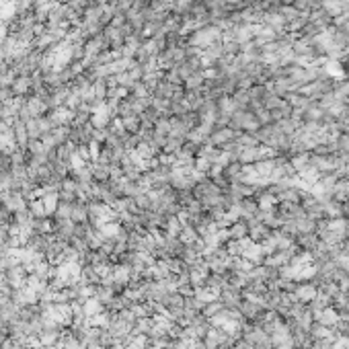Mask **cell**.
Wrapping results in <instances>:
<instances>
[{"mask_svg": "<svg viewBox=\"0 0 349 349\" xmlns=\"http://www.w3.org/2000/svg\"><path fill=\"white\" fill-rule=\"evenodd\" d=\"M68 97H70V85H60V87L49 89V95L45 99V103L49 105V111H52V109H60V107H66Z\"/></svg>", "mask_w": 349, "mask_h": 349, "instance_id": "cell-1", "label": "cell"}, {"mask_svg": "<svg viewBox=\"0 0 349 349\" xmlns=\"http://www.w3.org/2000/svg\"><path fill=\"white\" fill-rule=\"evenodd\" d=\"M238 134H240V131H234L232 127H218V129H214V134H212V138H210V144L222 150L226 144L234 142V140L238 138Z\"/></svg>", "mask_w": 349, "mask_h": 349, "instance_id": "cell-2", "label": "cell"}, {"mask_svg": "<svg viewBox=\"0 0 349 349\" xmlns=\"http://www.w3.org/2000/svg\"><path fill=\"white\" fill-rule=\"evenodd\" d=\"M76 187H78V183L70 175L66 179H62V187H60V199H62V202L74 204L76 202Z\"/></svg>", "mask_w": 349, "mask_h": 349, "instance_id": "cell-3", "label": "cell"}, {"mask_svg": "<svg viewBox=\"0 0 349 349\" xmlns=\"http://www.w3.org/2000/svg\"><path fill=\"white\" fill-rule=\"evenodd\" d=\"M27 107H29L33 117H41V115L49 113V105L45 103V99H41L37 95H29L27 97Z\"/></svg>", "mask_w": 349, "mask_h": 349, "instance_id": "cell-4", "label": "cell"}, {"mask_svg": "<svg viewBox=\"0 0 349 349\" xmlns=\"http://www.w3.org/2000/svg\"><path fill=\"white\" fill-rule=\"evenodd\" d=\"M72 222L76 224H87L89 222V202H80L76 199L72 206Z\"/></svg>", "mask_w": 349, "mask_h": 349, "instance_id": "cell-5", "label": "cell"}, {"mask_svg": "<svg viewBox=\"0 0 349 349\" xmlns=\"http://www.w3.org/2000/svg\"><path fill=\"white\" fill-rule=\"evenodd\" d=\"M10 91L14 97H29L31 95V76H16Z\"/></svg>", "mask_w": 349, "mask_h": 349, "instance_id": "cell-6", "label": "cell"}, {"mask_svg": "<svg viewBox=\"0 0 349 349\" xmlns=\"http://www.w3.org/2000/svg\"><path fill=\"white\" fill-rule=\"evenodd\" d=\"M12 127H14V140H16V146H19V148H27V144H29L27 125H25L23 121H19V119H14Z\"/></svg>", "mask_w": 349, "mask_h": 349, "instance_id": "cell-7", "label": "cell"}, {"mask_svg": "<svg viewBox=\"0 0 349 349\" xmlns=\"http://www.w3.org/2000/svg\"><path fill=\"white\" fill-rule=\"evenodd\" d=\"M109 167H111V164H109ZM109 167H107V164L91 162V171H93V181H95V183H103V181H109Z\"/></svg>", "mask_w": 349, "mask_h": 349, "instance_id": "cell-8", "label": "cell"}, {"mask_svg": "<svg viewBox=\"0 0 349 349\" xmlns=\"http://www.w3.org/2000/svg\"><path fill=\"white\" fill-rule=\"evenodd\" d=\"M185 146V138H177V136H169L167 142H164V148H162V152L164 154H177L181 148Z\"/></svg>", "mask_w": 349, "mask_h": 349, "instance_id": "cell-9", "label": "cell"}, {"mask_svg": "<svg viewBox=\"0 0 349 349\" xmlns=\"http://www.w3.org/2000/svg\"><path fill=\"white\" fill-rule=\"evenodd\" d=\"M72 206L74 204H68V202H62L60 199V204H58V208H56V212H54V216L52 218L54 220H72Z\"/></svg>", "mask_w": 349, "mask_h": 349, "instance_id": "cell-10", "label": "cell"}, {"mask_svg": "<svg viewBox=\"0 0 349 349\" xmlns=\"http://www.w3.org/2000/svg\"><path fill=\"white\" fill-rule=\"evenodd\" d=\"M204 82H206V78L202 72H193L185 82H183V87H185V91H199L204 87Z\"/></svg>", "mask_w": 349, "mask_h": 349, "instance_id": "cell-11", "label": "cell"}, {"mask_svg": "<svg viewBox=\"0 0 349 349\" xmlns=\"http://www.w3.org/2000/svg\"><path fill=\"white\" fill-rule=\"evenodd\" d=\"M29 212H31L33 218H45V216H47V210H45V206H43V199H39V197L31 199V202H29Z\"/></svg>", "mask_w": 349, "mask_h": 349, "instance_id": "cell-12", "label": "cell"}, {"mask_svg": "<svg viewBox=\"0 0 349 349\" xmlns=\"http://www.w3.org/2000/svg\"><path fill=\"white\" fill-rule=\"evenodd\" d=\"M52 136H54V140H56L58 146L66 144V142L70 140V125H58V127H54L52 129Z\"/></svg>", "mask_w": 349, "mask_h": 349, "instance_id": "cell-13", "label": "cell"}, {"mask_svg": "<svg viewBox=\"0 0 349 349\" xmlns=\"http://www.w3.org/2000/svg\"><path fill=\"white\" fill-rule=\"evenodd\" d=\"M193 162H195V154L187 150V148H181L177 152V167H191Z\"/></svg>", "mask_w": 349, "mask_h": 349, "instance_id": "cell-14", "label": "cell"}, {"mask_svg": "<svg viewBox=\"0 0 349 349\" xmlns=\"http://www.w3.org/2000/svg\"><path fill=\"white\" fill-rule=\"evenodd\" d=\"M25 150H27L29 156H45L47 154V150H45V146H43L41 140H29Z\"/></svg>", "mask_w": 349, "mask_h": 349, "instance_id": "cell-15", "label": "cell"}, {"mask_svg": "<svg viewBox=\"0 0 349 349\" xmlns=\"http://www.w3.org/2000/svg\"><path fill=\"white\" fill-rule=\"evenodd\" d=\"M12 4H14L16 14H27V12H33V8H35V0H12Z\"/></svg>", "mask_w": 349, "mask_h": 349, "instance_id": "cell-16", "label": "cell"}, {"mask_svg": "<svg viewBox=\"0 0 349 349\" xmlns=\"http://www.w3.org/2000/svg\"><path fill=\"white\" fill-rule=\"evenodd\" d=\"M154 134L162 136V138H169V134H171V119L169 117H160L154 123Z\"/></svg>", "mask_w": 349, "mask_h": 349, "instance_id": "cell-17", "label": "cell"}, {"mask_svg": "<svg viewBox=\"0 0 349 349\" xmlns=\"http://www.w3.org/2000/svg\"><path fill=\"white\" fill-rule=\"evenodd\" d=\"M129 95L136 97V99H146V97H150L152 93H150V89L144 85V80H138V82H134V87L129 89Z\"/></svg>", "mask_w": 349, "mask_h": 349, "instance_id": "cell-18", "label": "cell"}, {"mask_svg": "<svg viewBox=\"0 0 349 349\" xmlns=\"http://www.w3.org/2000/svg\"><path fill=\"white\" fill-rule=\"evenodd\" d=\"M123 127H125V131H129V134H138V129H140V117H138V115H129V117L123 119Z\"/></svg>", "mask_w": 349, "mask_h": 349, "instance_id": "cell-19", "label": "cell"}, {"mask_svg": "<svg viewBox=\"0 0 349 349\" xmlns=\"http://www.w3.org/2000/svg\"><path fill=\"white\" fill-rule=\"evenodd\" d=\"M115 80H117V87H125V89H131L134 87V78L129 76V72H119V74H113Z\"/></svg>", "mask_w": 349, "mask_h": 349, "instance_id": "cell-20", "label": "cell"}, {"mask_svg": "<svg viewBox=\"0 0 349 349\" xmlns=\"http://www.w3.org/2000/svg\"><path fill=\"white\" fill-rule=\"evenodd\" d=\"M193 167H195L199 173L208 175V173H210V169H212V162H210L206 156H195V162H193Z\"/></svg>", "mask_w": 349, "mask_h": 349, "instance_id": "cell-21", "label": "cell"}, {"mask_svg": "<svg viewBox=\"0 0 349 349\" xmlns=\"http://www.w3.org/2000/svg\"><path fill=\"white\" fill-rule=\"evenodd\" d=\"M296 294H298V298H300V300H312V298L317 296L314 288H310V286H300Z\"/></svg>", "mask_w": 349, "mask_h": 349, "instance_id": "cell-22", "label": "cell"}, {"mask_svg": "<svg viewBox=\"0 0 349 349\" xmlns=\"http://www.w3.org/2000/svg\"><path fill=\"white\" fill-rule=\"evenodd\" d=\"M164 80L171 82V85H183V80H181V76H179L177 66H175V68H171V70L164 72Z\"/></svg>", "mask_w": 349, "mask_h": 349, "instance_id": "cell-23", "label": "cell"}, {"mask_svg": "<svg viewBox=\"0 0 349 349\" xmlns=\"http://www.w3.org/2000/svg\"><path fill=\"white\" fill-rule=\"evenodd\" d=\"M93 2H95V4H101V6H103V4H109L111 0H93Z\"/></svg>", "mask_w": 349, "mask_h": 349, "instance_id": "cell-24", "label": "cell"}, {"mask_svg": "<svg viewBox=\"0 0 349 349\" xmlns=\"http://www.w3.org/2000/svg\"><path fill=\"white\" fill-rule=\"evenodd\" d=\"M52 2H56V4H68L70 0H52Z\"/></svg>", "mask_w": 349, "mask_h": 349, "instance_id": "cell-25", "label": "cell"}]
</instances>
